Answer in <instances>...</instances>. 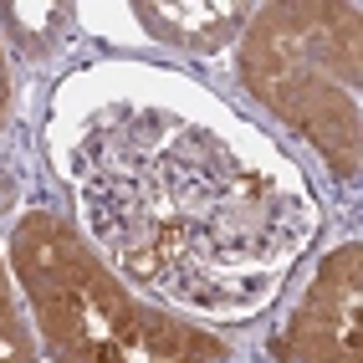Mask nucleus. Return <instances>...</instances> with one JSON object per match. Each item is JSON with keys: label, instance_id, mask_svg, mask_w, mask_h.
I'll return each mask as SVG.
<instances>
[{"label": "nucleus", "instance_id": "obj_1", "mask_svg": "<svg viewBox=\"0 0 363 363\" xmlns=\"http://www.w3.org/2000/svg\"><path fill=\"white\" fill-rule=\"evenodd\" d=\"M36 143L98 261L210 333L266 318L328 225L292 143L179 62H72Z\"/></svg>", "mask_w": 363, "mask_h": 363}, {"label": "nucleus", "instance_id": "obj_2", "mask_svg": "<svg viewBox=\"0 0 363 363\" xmlns=\"http://www.w3.org/2000/svg\"><path fill=\"white\" fill-rule=\"evenodd\" d=\"M0 251L46 363H235L220 333L108 272L57 205H26L6 225Z\"/></svg>", "mask_w": 363, "mask_h": 363}, {"label": "nucleus", "instance_id": "obj_3", "mask_svg": "<svg viewBox=\"0 0 363 363\" xmlns=\"http://www.w3.org/2000/svg\"><path fill=\"white\" fill-rule=\"evenodd\" d=\"M235 77L353 195L363 169V11L353 0L256 6L235 41Z\"/></svg>", "mask_w": 363, "mask_h": 363}, {"label": "nucleus", "instance_id": "obj_4", "mask_svg": "<svg viewBox=\"0 0 363 363\" xmlns=\"http://www.w3.org/2000/svg\"><path fill=\"white\" fill-rule=\"evenodd\" d=\"M363 240H343L312 251L307 277L292 286L281 323L266 337L272 363H363Z\"/></svg>", "mask_w": 363, "mask_h": 363}, {"label": "nucleus", "instance_id": "obj_5", "mask_svg": "<svg viewBox=\"0 0 363 363\" xmlns=\"http://www.w3.org/2000/svg\"><path fill=\"white\" fill-rule=\"evenodd\" d=\"M118 11H123V21L138 26V46L128 57H159V62L220 57L240 41V31L256 16L251 0H128Z\"/></svg>", "mask_w": 363, "mask_h": 363}, {"label": "nucleus", "instance_id": "obj_6", "mask_svg": "<svg viewBox=\"0 0 363 363\" xmlns=\"http://www.w3.org/2000/svg\"><path fill=\"white\" fill-rule=\"evenodd\" d=\"M77 36H82L77 6H52V0L0 6V41H6V57L21 67H52L62 52L77 46Z\"/></svg>", "mask_w": 363, "mask_h": 363}, {"label": "nucleus", "instance_id": "obj_7", "mask_svg": "<svg viewBox=\"0 0 363 363\" xmlns=\"http://www.w3.org/2000/svg\"><path fill=\"white\" fill-rule=\"evenodd\" d=\"M0 363H46L26 318V302H21L16 277L6 266V251H0Z\"/></svg>", "mask_w": 363, "mask_h": 363}, {"label": "nucleus", "instance_id": "obj_8", "mask_svg": "<svg viewBox=\"0 0 363 363\" xmlns=\"http://www.w3.org/2000/svg\"><path fill=\"white\" fill-rule=\"evenodd\" d=\"M11 123H16V72L6 57V41H0V143H6Z\"/></svg>", "mask_w": 363, "mask_h": 363}, {"label": "nucleus", "instance_id": "obj_9", "mask_svg": "<svg viewBox=\"0 0 363 363\" xmlns=\"http://www.w3.org/2000/svg\"><path fill=\"white\" fill-rule=\"evenodd\" d=\"M21 210H26V195H21V174H16L11 164H0V225H11Z\"/></svg>", "mask_w": 363, "mask_h": 363}]
</instances>
